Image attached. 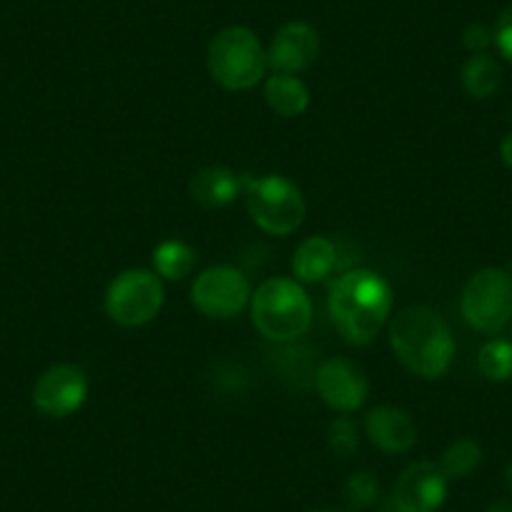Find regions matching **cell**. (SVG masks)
Returning <instances> with one entry per match:
<instances>
[{
    "label": "cell",
    "instance_id": "1",
    "mask_svg": "<svg viewBox=\"0 0 512 512\" xmlns=\"http://www.w3.org/2000/svg\"><path fill=\"white\" fill-rule=\"evenodd\" d=\"M395 297L387 279L369 269L342 274L329 289V317L354 347H364L390 322Z\"/></svg>",
    "mask_w": 512,
    "mask_h": 512
},
{
    "label": "cell",
    "instance_id": "2",
    "mask_svg": "<svg viewBox=\"0 0 512 512\" xmlns=\"http://www.w3.org/2000/svg\"><path fill=\"white\" fill-rule=\"evenodd\" d=\"M390 344L402 364L422 379H440L455 359L452 329L435 309L412 304L390 317Z\"/></svg>",
    "mask_w": 512,
    "mask_h": 512
},
{
    "label": "cell",
    "instance_id": "3",
    "mask_svg": "<svg viewBox=\"0 0 512 512\" xmlns=\"http://www.w3.org/2000/svg\"><path fill=\"white\" fill-rule=\"evenodd\" d=\"M312 314V299L297 279H267L251 294V322L272 342L302 337L312 324Z\"/></svg>",
    "mask_w": 512,
    "mask_h": 512
},
{
    "label": "cell",
    "instance_id": "4",
    "mask_svg": "<svg viewBox=\"0 0 512 512\" xmlns=\"http://www.w3.org/2000/svg\"><path fill=\"white\" fill-rule=\"evenodd\" d=\"M206 63L211 78L229 91H249L269 68L262 41L244 26H229L216 33L209 43Z\"/></svg>",
    "mask_w": 512,
    "mask_h": 512
},
{
    "label": "cell",
    "instance_id": "5",
    "mask_svg": "<svg viewBox=\"0 0 512 512\" xmlns=\"http://www.w3.org/2000/svg\"><path fill=\"white\" fill-rule=\"evenodd\" d=\"M246 194V209L262 231L274 236H289L302 226L307 216L302 191L297 184L277 174L241 176Z\"/></svg>",
    "mask_w": 512,
    "mask_h": 512
},
{
    "label": "cell",
    "instance_id": "6",
    "mask_svg": "<svg viewBox=\"0 0 512 512\" xmlns=\"http://www.w3.org/2000/svg\"><path fill=\"white\" fill-rule=\"evenodd\" d=\"M460 309L475 332L500 334L512 319V274L500 267L477 272L462 292Z\"/></svg>",
    "mask_w": 512,
    "mask_h": 512
},
{
    "label": "cell",
    "instance_id": "7",
    "mask_svg": "<svg viewBox=\"0 0 512 512\" xmlns=\"http://www.w3.org/2000/svg\"><path fill=\"white\" fill-rule=\"evenodd\" d=\"M164 307V282L149 269H126L106 289V312L121 327H141Z\"/></svg>",
    "mask_w": 512,
    "mask_h": 512
},
{
    "label": "cell",
    "instance_id": "8",
    "mask_svg": "<svg viewBox=\"0 0 512 512\" xmlns=\"http://www.w3.org/2000/svg\"><path fill=\"white\" fill-rule=\"evenodd\" d=\"M191 302L204 317L231 319L251 302V284L236 267L204 269L191 287Z\"/></svg>",
    "mask_w": 512,
    "mask_h": 512
},
{
    "label": "cell",
    "instance_id": "9",
    "mask_svg": "<svg viewBox=\"0 0 512 512\" xmlns=\"http://www.w3.org/2000/svg\"><path fill=\"white\" fill-rule=\"evenodd\" d=\"M88 397V374L76 364H56L38 377L33 405L41 415L63 420L83 407Z\"/></svg>",
    "mask_w": 512,
    "mask_h": 512
},
{
    "label": "cell",
    "instance_id": "10",
    "mask_svg": "<svg viewBox=\"0 0 512 512\" xmlns=\"http://www.w3.org/2000/svg\"><path fill=\"white\" fill-rule=\"evenodd\" d=\"M314 384H317V392L324 405L344 412V415L359 410L369 395L367 374L357 362L347 357H332L322 362Z\"/></svg>",
    "mask_w": 512,
    "mask_h": 512
},
{
    "label": "cell",
    "instance_id": "11",
    "mask_svg": "<svg viewBox=\"0 0 512 512\" xmlns=\"http://www.w3.org/2000/svg\"><path fill=\"white\" fill-rule=\"evenodd\" d=\"M447 477L437 462H412L392 495L397 512H437L447 500Z\"/></svg>",
    "mask_w": 512,
    "mask_h": 512
},
{
    "label": "cell",
    "instance_id": "12",
    "mask_svg": "<svg viewBox=\"0 0 512 512\" xmlns=\"http://www.w3.org/2000/svg\"><path fill=\"white\" fill-rule=\"evenodd\" d=\"M319 58V33L309 23H287L279 28L267 48V61L274 73H297L307 71Z\"/></svg>",
    "mask_w": 512,
    "mask_h": 512
},
{
    "label": "cell",
    "instance_id": "13",
    "mask_svg": "<svg viewBox=\"0 0 512 512\" xmlns=\"http://www.w3.org/2000/svg\"><path fill=\"white\" fill-rule=\"evenodd\" d=\"M367 437L387 455L410 452L417 442V427L400 407H374L367 415Z\"/></svg>",
    "mask_w": 512,
    "mask_h": 512
},
{
    "label": "cell",
    "instance_id": "14",
    "mask_svg": "<svg viewBox=\"0 0 512 512\" xmlns=\"http://www.w3.org/2000/svg\"><path fill=\"white\" fill-rule=\"evenodd\" d=\"M337 269V246L327 236H307L292 256V274L299 284H317Z\"/></svg>",
    "mask_w": 512,
    "mask_h": 512
},
{
    "label": "cell",
    "instance_id": "15",
    "mask_svg": "<svg viewBox=\"0 0 512 512\" xmlns=\"http://www.w3.org/2000/svg\"><path fill=\"white\" fill-rule=\"evenodd\" d=\"M244 191L241 176L226 166H209L191 179V196L206 209H221Z\"/></svg>",
    "mask_w": 512,
    "mask_h": 512
},
{
    "label": "cell",
    "instance_id": "16",
    "mask_svg": "<svg viewBox=\"0 0 512 512\" xmlns=\"http://www.w3.org/2000/svg\"><path fill=\"white\" fill-rule=\"evenodd\" d=\"M264 98L269 108L284 118H297L309 108V88L292 73H274L264 86Z\"/></svg>",
    "mask_w": 512,
    "mask_h": 512
},
{
    "label": "cell",
    "instance_id": "17",
    "mask_svg": "<svg viewBox=\"0 0 512 512\" xmlns=\"http://www.w3.org/2000/svg\"><path fill=\"white\" fill-rule=\"evenodd\" d=\"M502 86V68L487 53H475L470 61L462 66V88L472 98H490L495 96L497 88Z\"/></svg>",
    "mask_w": 512,
    "mask_h": 512
},
{
    "label": "cell",
    "instance_id": "18",
    "mask_svg": "<svg viewBox=\"0 0 512 512\" xmlns=\"http://www.w3.org/2000/svg\"><path fill=\"white\" fill-rule=\"evenodd\" d=\"M196 267V251L191 249L186 241L181 239H169L161 241L154 249V269L161 279H171V282H179V279L189 277Z\"/></svg>",
    "mask_w": 512,
    "mask_h": 512
},
{
    "label": "cell",
    "instance_id": "19",
    "mask_svg": "<svg viewBox=\"0 0 512 512\" xmlns=\"http://www.w3.org/2000/svg\"><path fill=\"white\" fill-rule=\"evenodd\" d=\"M482 462V447L480 442L472 437H462V440L452 442L445 450L440 460V470L447 480H462V477L472 475L477 465Z\"/></svg>",
    "mask_w": 512,
    "mask_h": 512
},
{
    "label": "cell",
    "instance_id": "20",
    "mask_svg": "<svg viewBox=\"0 0 512 512\" xmlns=\"http://www.w3.org/2000/svg\"><path fill=\"white\" fill-rule=\"evenodd\" d=\"M482 377L490 382H507L512 379V342L495 337L482 344L480 357H477Z\"/></svg>",
    "mask_w": 512,
    "mask_h": 512
},
{
    "label": "cell",
    "instance_id": "21",
    "mask_svg": "<svg viewBox=\"0 0 512 512\" xmlns=\"http://www.w3.org/2000/svg\"><path fill=\"white\" fill-rule=\"evenodd\" d=\"M379 482L372 472H354L344 485V500L352 510H367L377 502Z\"/></svg>",
    "mask_w": 512,
    "mask_h": 512
},
{
    "label": "cell",
    "instance_id": "22",
    "mask_svg": "<svg viewBox=\"0 0 512 512\" xmlns=\"http://www.w3.org/2000/svg\"><path fill=\"white\" fill-rule=\"evenodd\" d=\"M329 447L337 457H349L359 447V432L349 417H337L329 427Z\"/></svg>",
    "mask_w": 512,
    "mask_h": 512
},
{
    "label": "cell",
    "instance_id": "23",
    "mask_svg": "<svg viewBox=\"0 0 512 512\" xmlns=\"http://www.w3.org/2000/svg\"><path fill=\"white\" fill-rule=\"evenodd\" d=\"M492 36H495V46L497 51H500V56L505 58L507 63H512V3L500 13Z\"/></svg>",
    "mask_w": 512,
    "mask_h": 512
},
{
    "label": "cell",
    "instance_id": "24",
    "mask_svg": "<svg viewBox=\"0 0 512 512\" xmlns=\"http://www.w3.org/2000/svg\"><path fill=\"white\" fill-rule=\"evenodd\" d=\"M462 43H465L467 51L472 53H485L487 48L495 43V36H492V31L487 26H480V23H472V26L465 28V33H462Z\"/></svg>",
    "mask_w": 512,
    "mask_h": 512
},
{
    "label": "cell",
    "instance_id": "25",
    "mask_svg": "<svg viewBox=\"0 0 512 512\" xmlns=\"http://www.w3.org/2000/svg\"><path fill=\"white\" fill-rule=\"evenodd\" d=\"M500 156H502V161H505V166H510L512 169V134H507L505 139H502Z\"/></svg>",
    "mask_w": 512,
    "mask_h": 512
},
{
    "label": "cell",
    "instance_id": "26",
    "mask_svg": "<svg viewBox=\"0 0 512 512\" xmlns=\"http://www.w3.org/2000/svg\"><path fill=\"white\" fill-rule=\"evenodd\" d=\"M487 512H512V502L500 500V502H495V505H492Z\"/></svg>",
    "mask_w": 512,
    "mask_h": 512
},
{
    "label": "cell",
    "instance_id": "27",
    "mask_svg": "<svg viewBox=\"0 0 512 512\" xmlns=\"http://www.w3.org/2000/svg\"><path fill=\"white\" fill-rule=\"evenodd\" d=\"M505 485H507V490L512 492V462L505 467Z\"/></svg>",
    "mask_w": 512,
    "mask_h": 512
},
{
    "label": "cell",
    "instance_id": "28",
    "mask_svg": "<svg viewBox=\"0 0 512 512\" xmlns=\"http://www.w3.org/2000/svg\"><path fill=\"white\" fill-rule=\"evenodd\" d=\"M312 512H342V510H312Z\"/></svg>",
    "mask_w": 512,
    "mask_h": 512
},
{
    "label": "cell",
    "instance_id": "29",
    "mask_svg": "<svg viewBox=\"0 0 512 512\" xmlns=\"http://www.w3.org/2000/svg\"><path fill=\"white\" fill-rule=\"evenodd\" d=\"M510 274H512V272H510Z\"/></svg>",
    "mask_w": 512,
    "mask_h": 512
}]
</instances>
